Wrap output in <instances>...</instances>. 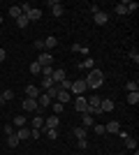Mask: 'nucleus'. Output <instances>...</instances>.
I'll return each mask as SVG.
<instances>
[{
	"label": "nucleus",
	"instance_id": "nucleus-1",
	"mask_svg": "<svg viewBox=\"0 0 139 155\" xmlns=\"http://www.w3.org/2000/svg\"><path fill=\"white\" fill-rule=\"evenodd\" d=\"M86 81V88H91V91H98L100 86L104 84V72L98 70V67H93V70H88V77L84 79Z\"/></svg>",
	"mask_w": 139,
	"mask_h": 155
},
{
	"label": "nucleus",
	"instance_id": "nucleus-2",
	"mask_svg": "<svg viewBox=\"0 0 139 155\" xmlns=\"http://www.w3.org/2000/svg\"><path fill=\"white\" fill-rule=\"evenodd\" d=\"M86 114H91V116H98L100 114V97H88Z\"/></svg>",
	"mask_w": 139,
	"mask_h": 155
},
{
	"label": "nucleus",
	"instance_id": "nucleus-3",
	"mask_svg": "<svg viewBox=\"0 0 139 155\" xmlns=\"http://www.w3.org/2000/svg\"><path fill=\"white\" fill-rule=\"evenodd\" d=\"M86 81L84 79H77V81H72V86H70V93H74V95H81V93H86Z\"/></svg>",
	"mask_w": 139,
	"mask_h": 155
},
{
	"label": "nucleus",
	"instance_id": "nucleus-4",
	"mask_svg": "<svg viewBox=\"0 0 139 155\" xmlns=\"http://www.w3.org/2000/svg\"><path fill=\"white\" fill-rule=\"evenodd\" d=\"M86 107H88V97H84V95H74V109L79 111V114H84V111H86Z\"/></svg>",
	"mask_w": 139,
	"mask_h": 155
},
{
	"label": "nucleus",
	"instance_id": "nucleus-5",
	"mask_svg": "<svg viewBox=\"0 0 139 155\" xmlns=\"http://www.w3.org/2000/svg\"><path fill=\"white\" fill-rule=\"evenodd\" d=\"M93 125H95V116H91V114H86V111H84V114H81V127H93Z\"/></svg>",
	"mask_w": 139,
	"mask_h": 155
},
{
	"label": "nucleus",
	"instance_id": "nucleus-6",
	"mask_svg": "<svg viewBox=\"0 0 139 155\" xmlns=\"http://www.w3.org/2000/svg\"><path fill=\"white\" fill-rule=\"evenodd\" d=\"M37 63L42 65V67H44V65H51L53 63V56L49 51H40V58H37Z\"/></svg>",
	"mask_w": 139,
	"mask_h": 155
},
{
	"label": "nucleus",
	"instance_id": "nucleus-7",
	"mask_svg": "<svg viewBox=\"0 0 139 155\" xmlns=\"http://www.w3.org/2000/svg\"><path fill=\"white\" fill-rule=\"evenodd\" d=\"M40 107H37V100H33V97H26L23 100V111H37Z\"/></svg>",
	"mask_w": 139,
	"mask_h": 155
},
{
	"label": "nucleus",
	"instance_id": "nucleus-8",
	"mask_svg": "<svg viewBox=\"0 0 139 155\" xmlns=\"http://www.w3.org/2000/svg\"><path fill=\"white\" fill-rule=\"evenodd\" d=\"M114 111V100H100V114H109Z\"/></svg>",
	"mask_w": 139,
	"mask_h": 155
},
{
	"label": "nucleus",
	"instance_id": "nucleus-9",
	"mask_svg": "<svg viewBox=\"0 0 139 155\" xmlns=\"http://www.w3.org/2000/svg\"><path fill=\"white\" fill-rule=\"evenodd\" d=\"M58 123H60V118H58V116H49V118H44V127H49V130H56V127H58Z\"/></svg>",
	"mask_w": 139,
	"mask_h": 155
},
{
	"label": "nucleus",
	"instance_id": "nucleus-10",
	"mask_svg": "<svg viewBox=\"0 0 139 155\" xmlns=\"http://www.w3.org/2000/svg\"><path fill=\"white\" fill-rule=\"evenodd\" d=\"M37 107H40V109H46V107H51V97L46 95V93H44V95H40V97H37Z\"/></svg>",
	"mask_w": 139,
	"mask_h": 155
},
{
	"label": "nucleus",
	"instance_id": "nucleus-11",
	"mask_svg": "<svg viewBox=\"0 0 139 155\" xmlns=\"http://www.w3.org/2000/svg\"><path fill=\"white\" fill-rule=\"evenodd\" d=\"M118 130H121V125L116 123V120H109V123L104 125V132H107V134H116Z\"/></svg>",
	"mask_w": 139,
	"mask_h": 155
},
{
	"label": "nucleus",
	"instance_id": "nucleus-12",
	"mask_svg": "<svg viewBox=\"0 0 139 155\" xmlns=\"http://www.w3.org/2000/svg\"><path fill=\"white\" fill-rule=\"evenodd\" d=\"M26 16H28V21L33 23V21H40V19H42V12L37 9V7H33V9H30V12H28Z\"/></svg>",
	"mask_w": 139,
	"mask_h": 155
},
{
	"label": "nucleus",
	"instance_id": "nucleus-13",
	"mask_svg": "<svg viewBox=\"0 0 139 155\" xmlns=\"http://www.w3.org/2000/svg\"><path fill=\"white\" fill-rule=\"evenodd\" d=\"M125 2H127V0H123V2H118V5L114 7L118 16H125V14H130V9H127V5H125Z\"/></svg>",
	"mask_w": 139,
	"mask_h": 155
},
{
	"label": "nucleus",
	"instance_id": "nucleus-14",
	"mask_svg": "<svg viewBox=\"0 0 139 155\" xmlns=\"http://www.w3.org/2000/svg\"><path fill=\"white\" fill-rule=\"evenodd\" d=\"M107 21H109V14L107 12H95V23L98 26H104Z\"/></svg>",
	"mask_w": 139,
	"mask_h": 155
},
{
	"label": "nucleus",
	"instance_id": "nucleus-15",
	"mask_svg": "<svg viewBox=\"0 0 139 155\" xmlns=\"http://www.w3.org/2000/svg\"><path fill=\"white\" fill-rule=\"evenodd\" d=\"M51 79H53V84H60V81H65V70H53Z\"/></svg>",
	"mask_w": 139,
	"mask_h": 155
},
{
	"label": "nucleus",
	"instance_id": "nucleus-16",
	"mask_svg": "<svg viewBox=\"0 0 139 155\" xmlns=\"http://www.w3.org/2000/svg\"><path fill=\"white\" fill-rule=\"evenodd\" d=\"M26 97L37 100V97H40V88H37V86H28V88H26Z\"/></svg>",
	"mask_w": 139,
	"mask_h": 155
},
{
	"label": "nucleus",
	"instance_id": "nucleus-17",
	"mask_svg": "<svg viewBox=\"0 0 139 155\" xmlns=\"http://www.w3.org/2000/svg\"><path fill=\"white\" fill-rule=\"evenodd\" d=\"M16 137H19V141L30 139V130H28V127H19V130H16Z\"/></svg>",
	"mask_w": 139,
	"mask_h": 155
},
{
	"label": "nucleus",
	"instance_id": "nucleus-18",
	"mask_svg": "<svg viewBox=\"0 0 139 155\" xmlns=\"http://www.w3.org/2000/svg\"><path fill=\"white\" fill-rule=\"evenodd\" d=\"M60 100V104H65V102H70L72 100V93H67V91H58V95H56Z\"/></svg>",
	"mask_w": 139,
	"mask_h": 155
},
{
	"label": "nucleus",
	"instance_id": "nucleus-19",
	"mask_svg": "<svg viewBox=\"0 0 139 155\" xmlns=\"http://www.w3.org/2000/svg\"><path fill=\"white\" fill-rule=\"evenodd\" d=\"M79 67H84V70H93V67H95V60H93L91 56H86L84 63H79Z\"/></svg>",
	"mask_w": 139,
	"mask_h": 155
},
{
	"label": "nucleus",
	"instance_id": "nucleus-20",
	"mask_svg": "<svg viewBox=\"0 0 139 155\" xmlns=\"http://www.w3.org/2000/svg\"><path fill=\"white\" fill-rule=\"evenodd\" d=\"M51 12H53V16H63V12H65V9H63V5L56 0V2L51 5Z\"/></svg>",
	"mask_w": 139,
	"mask_h": 155
},
{
	"label": "nucleus",
	"instance_id": "nucleus-21",
	"mask_svg": "<svg viewBox=\"0 0 139 155\" xmlns=\"http://www.w3.org/2000/svg\"><path fill=\"white\" fill-rule=\"evenodd\" d=\"M53 46H58V39L53 37V35H49V37L44 39V49H53Z\"/></svg>",
	"mask_w": 139,
	"mask_h": 155
},
{
	"label": "nucleus",
	"instance_id": "nucleus-22",
	"mask_svg": "<svg viewBox=\"0 0 139 155\" xmlns=\"http://www.w3.org/2000/svg\"><path fill=\"white\" fill-rule=\"evenodd\" d=\"M16 26H19V28H28V26H30V21H28L26 14H21L19 19H16Z\"/></svg>",
	"mask_w": 139,
	"mask_h": 155
},
{
	"label": "nucleus",
	"instance_id": "nucleus-23",
	"mask_svg": "<svg viewBox=\"0 0 139 155\" xmlns=\"http://www.w3.org/2000/svg\"><path fill=\"white\" fill-rule=\"evenodd\" d=\"M125 148L127 150H137V139H134V137H127L125 139Z\"/></svg>",
	"mask_w": 139,
	"mask_h": 155
},
{
	"label": "nucleus",
	"instance_id": "nucleus-24",
	"mask_svg": "<svg viewBox=\"0 0 139 155\" xmlns=\"http://www.w3.org/2000/svg\"><path fill=\"white\" fill-rule=\"evenodd\" d=\"M125 91L127 93H139V84H137V81H127V84H125Z\"/></svg>",
	"mask_w": 139,
	"mask_h": 155
},
{
	"label": "nucleus",
	"instance_id": "nucleus-25",
	"mask_svg": "<svg viewBox=\"0 0 139 155\" xmlns=\"http://www.w3.org/2000/svg\"><path fill=\"white\" fill-rule=\"evenodd\" d=\"M30 125H33V130H42V127H44V118H42V116L33 118V123H30Z\"/></svg>",
	"mask_w": 139,
	"mask_h": 155
},
{
	"label": "nucleus",
	"instance_id": "nucleus-26",
	"mask_svg": "<svg viewBox=\"0 0 139 155\" xmlns=\"http://www.w3.org/2000/svg\"><path fill=\"white\" fill-rule=\"evenodd\" d=\"M9 16H12V19L16 21V19H19V16H21V7H19V5H14V7H9Z\"/></svg>",
	"mask_w": 139,
	"mask_h": 155
},
{
	"label": "nucleus",
	"instance_id": "nucleus-27",
	"mask_svg": "<svg viewBox=\"0 0 139 155\" xmlns=\"http://www.w3.org/2000/svg\"><path fill=\"white\" fill-rule=\"evenodd\" d=\"M7 146H9V148H16V146H19V137H16V134L7 137Z\"/></svg>",
	"mask_w": 139,
	"mask_h": 155
},
{
	"label": "nucleus",
	"instance_id": "nucleus-28",
	"mask_svg": "<svg viewBox=\"0 0 139 155\" xmlns=\"http://www.w3.org/2000/svg\"><path fill=\"white\" fill-rule=\"evenodd\" d=\"M74 137H77V139H86V127H74Z\"/></svg>",
	"mask_w": 139,
	"mask_h": 155
},
{
	"label": "nucleus",
	"instance_id": "nucleus-29",
	"mask_svg": "<svg viewBox=\"0 0 139 155\" xmlns=\"http://www.w3.org/2000/svg\"><path fill=\"white\" fill-rule=\"evenodd\" d=\"M42 132H44L46 137H49V139H58V132H56V130H49V127H42Z\"/></svg>",
	"mask_w": 139,
	"mask_h": 155
},
{
	"label": "nucleus",
	"instance_id": "nucleus-30",
	"mask_svg": "<svg viewBox=\"0 0 139 155\" xmlns=\"http://www.w3.org/2000/svg\"><path fill=\"white\" fill-rule=\"evenodd\" d=\"M42 72V65L37 63V60H35V63H30V74H40Z\"/></svg>",
	"mask_w": 139,
	"mask_h": 155
},
{
	"label": "nucleus",
	"instance_id": "nucleus-31",
	"mask_svg": "<svg viewBox=\"0 0 139 155\" xmlns=\"http://www.w3.org/2000/svg\"><path fill=\"white\" fill-rule=\"evenodd\" d=\"M14 127H26V118L16 116V118H14Z\"/></svg>",
	"mask_w": 139,
	"mask_h": 155
},
{
	"label": "nucleus",
	"instance_id": "nucleus-32",
	"mask_svg": "<svg viewBox=\"0 0 139 155\" xmlns=\"http://www.w3.org/2000/svg\"><path fill=\"white\" fill-rule=\"evenodd\" d=\"M46 95H49V97H51V100H53V97L58 95V86L53 84V86H51V88H46Z\"/></svg>",
	"mask_w": 139,
	"mask_h": 155
},
{
	"label": "nucleus",
	"instance_id": "nucleus-33",
	"mask_svg": "<svg viewBox=\"0 0 139 155\" xmlns=\"http://www.w3.org/2000/svg\"><path fill=\"white\" fill-rule=\"evenodd\" d=\"M51 86H53V79L51 77H44V79H42V88H44V91H46V88H51Z\"/></svg>",
	"mask_w": 139,
	"mask_h": 155
},
{
	"label": "nucleus",
	"instance_id": "nucleus-34",
	"mask_svg": "<svg viewBox=\"0 0 139 155\" xmlns=\"http://www.w3.org/2000/svg\"><path fill=\"white\" fill-rule=\"evenodd\" d=\"M127 102H130V104H137L139 102V93H127Z\"/></svg>",
	"mask_w": 139,
	"mask_h": 155
},
{
	"label": "nucleus",
	"instance_id": "nucleus-35",
	"mask_svg": "<svg viewBox=\"0 0 139 155\" xmlns=\"http://www.w3.org/2000/svg\"><path fill=\"white\" fill-rule=\"evenodd\" d=\"M51 107L56 114H63V109H65V104H60V102H51Z\"/></svg>",
	"mask_w": 139,
	"mask_h": 155
},
{
	"label": "nucleus",
	"instance_id": "nucleus-36",
	"mask_svg": "<svg viewBox=\"0 0 139 155\" xmlns=\"http://www.w3.org/2000/svg\"><path fill=\"white\" fill-rule=\"evenodd\" d=\"M12 97H14V91H12V88H7V91L2 93V102H7V100H12Z\"/></svg>",
	"mask_w": 139,
	"mask_h": 155
},
{
	"label": "nucleus",
	"instance_id": "nucleus-37",
	"mask_svg": "<svg viewBox=\"0 0 139 155\" xmlns=\"http://www.w3.org/2000/svg\"><path fill=\"white\" fill-rule=\"evenodd\" d=\"M42 74H44V77H51V74H53V67H51V65H44V67H42Z\"/></svg>",
	"mask_w": 139,
	"mask_h": 155
},
{
	"label": "nucleus",
	"instance_id": "nucleus-38",
	"mask_svg": "<svg viewBox=\"0 0 139 155\" xmlns=\"http://www.w3.org/2000/svg\"><path fill=\"white\" fill-rule=\"evenodd\" d=\"M93 130H95V134H107V132H104V125H100V123L93 125Z\"/></svg>",
	"mask_w": 139,
	"mask_h": 155
},
{
	"label": "nucleus",
	"instance_id": "nucleus-39",
	"mask_svg": "<svg viewBox=\"0 0 139 155\" xmlns=\"http://www.w3.org/2000/svg\"><path fill=\"white\" fill-rule=\"evenodd\" d=\"M42 137V130H33L30 127V139H40Z\"/></svg>",
	"mask_w": 139,
	"mask_h": 155
},
{
	"label": "nucleus",
	"instance_id": "nucleus-40",
	"mask_svg": "<svg viewBox=\"0 0 139 155\" xmlns=\"http://www.w3.org/2000/svg\"><path fill=\"white\" fill-rule=\"evenodd\" d=\"M5 134H7V137L16 134V130H14V125H5Z\"/></svg>",
	"mask_w": 139,
	"mask_h": 155
},
{
	"label": "nucleus",
	"instance_id": "nucleus-41",
	"mask_svg": "<svg viewBox=\"0 0 139 155\" xmlns=\"http://www.w3.org/2000/svg\"><path fill=\"white\" fill-rule=\"evenodd\" d=\"M19 7H21V14H28L33 9V5H28V2H23V5H19Z\"/></svg>",
	"mask_w": 139,
	"mask_h": 155
},
{
	"label": "nucleus",
	"instance_id": "nucleus-42",
	"mask_svg": "<svg viewBox=\"0 0 139 155\" xmlns=\"http://www.w3.org/2000/svg\"><path fill=\"white\" fill-rule=\"evenodd\" d=\"M130 58H132L134 63H139V51H137V49H132V51H130Z\"/></svg>",
	"mask_w": 139,
	"mask_h": 155
},
{
	"label": "nucleus",
	"instance_id": "nucleus-43",
	"mask_svg": "<svg viewBox=\"0 0 139 155\" xmlns=\"http://www.w3.org/2000/svg\"><path fill=\"white\" fill-rule=\"evenodd\" d=\"M79 148H81V150L88 148V141H86V139H79Z\"/></svg>",
	"mask_w": 139,
	"mask_h": 155
},
{
	"label": "nucleus",
	"instance_id": "nucleus-44",
	"mask_svg": "<svg viewBox=\"0 0 139 155\" xmlns=\"http://www.w3.org/2000/svg\"><path fill=\"white\" fill-rule=\"evenodd\" d=\"M35 49H40V51H44V42H42V39H37V42H35Z\"/></svg>",
	"mask_w": 139,
	"mask_h": 155
},
{
	"label": "nucleus",
	"instance_id": "nucleus-45",
	"mask_svg": "<svg viewBox=\"0 0 139 155\" xmlns=\"http://www.w3.org/2000/svg\"><path fill=\"white\" fill-rule=\"evenodd\" d=\"M118 137H121V139H123V141H125V139H127V137H130V134H127V132H123V130H118Z\"/></svg>",
	"mask_w": 139,
	"mask_h": 155
},
{
	"label": "nucleus",
	"instance_id": "nucleus-46",
	"mask_svg": "<svg viewBox=\"0 0 139 155\" xmlns=\"http://www.w3.org/2000/svg\"><path fill=\"white\" fill-rule=\"evenodd\" d=\"M7 58V53H5V49H0V63H2V60Z\"/></svg>",
	"mask_w": 139,
	"mask_h": 155
},
{
	"label": "nucleus",
	"instance_id": "nucleus-47",
	"mask_svg": "<svg viewBox=\"0 0 139 155\" xmlns=\"http://www.w3.org/2000/svg\"><path fill=\"white\" fill-rule=\"evenodd\" d=\"M0 102H2V93H0Z\"/></svg>",
	"mask_w": 139,
	"mask_h": 155
},
{
	"label": "nucleus",
	"instance_id": "nucleus-48",
	"mask_svg": "<svg viewBox=\"0 0 139 155\" xmlns=\"http://www.w3.org/2000/svg\"><path fill=\"white\" fill-rule=\"evenodd\" d=\"M0 23H2V16H0Z\"/></svg>",
	"mask_w": 139,
	"mask_h": 155
},
{
	"label": "nucleus",
	"instance_id": "nucleus-49",
	"mask_svg": "<svg viewBox=\"0 0 139 155\" xmlns=\"http://www.w3.org/2000/svg\"><path fill=\"white\" fill-rule=\"evenodd\" d=\"M0 132H2V127H0Z\"/></svg>",
	"mask_w": 139,
	"mask_h": 155
}]
</instances>
